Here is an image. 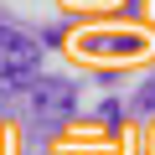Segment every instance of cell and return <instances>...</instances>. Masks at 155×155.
<instances>
[{"mask_svg": "<svg viewBox=\"0 0 155 155\" xmlns=\"http://www.w3.org/2000/svg\"><path fill=\"white\" fill-rule=\"evenodd\" d=\"M72 104H78V93L67 88V83H52V78H36L31 83V109H36V119H67L72 114Z\"/></svg>", "mask_w": 155, "mask_h": 155, "instance_id": "7a4b0ae2", "label": "cell"}, {"mask_svg": "<svg viewBox=\"0 0 155 155\" xmlns=\"http://www.w3.org/2000/svg\"><path fill=\"white\" fill-rule=\"evenodd\" d=\"M36 62H41L36 41L5 36V41H0V83H5V88H31L36 83Z\"/></svg>", "mask_w": 155, "mask_h": 155, "instance_id": "6da1fadb", "label": "cell"}, {"mask_svg": "<svg viewBox=\"0 0 155 155\" xmlns=\"http://www.w3.org/2000/svg\"><path fill=\"white\" fill-rule=\"evenodd\" d=\"M134 109H140V114H150V109H155V83H145V88H140V98H134Z\"/></svg>", "mask_w": 155, "mask_h": 155, "instance_id": "3957f363", "label": "cell"}, {"mask_svg": "<svg viewBox=\"0 0 155 155\" xmlns=\"http://www.w3.org/2000/svg\"><path fill=\"white\" fill-rule=\"evenodd\" d=\"M0 114H5V93H0Z\"/></svg>", "mask_w": 155, "mask_h": 155, "instance_id": "277c9868", "label": "cell"}]
</instances>
